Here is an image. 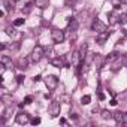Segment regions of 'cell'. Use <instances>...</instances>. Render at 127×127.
Returning <instances> with one entry per match:
<instances>
[{"mask_svg":"<svg viewBox=\"0 0 127 127\" xmlns=\"http://www.w3.org/2000/svg\"><path fill=\"white\" fill-rule=\"evenodd\" d=\"M34 5L37 8H40V9H45L49 5V0H34Z\"/></svg>","mask_w":127,"mask_h":127,"instance_id":"cell-11","label":"cell"},{"mask_svg":"<svg viewBox=\"0 0 127 127\" xmlns=\"http://www.w3.org/2000/svg\"><path fill=\"white\" fill-rule=\"evenodd\" d=\"M17 123L18 124H27V123H30L32 120H30V117H29V114H26V112H20L18 115H17Z\"/></svg>","mask_w":127,"mask_h":127,"instance_id":"cell-5","label":"cell"},{"mask_svg":"<svg viewBox=\"0 0 127 127\" xmlns=\"http://www.w3.org/2000/svg\"><path fill=\"white\" fill-rule=\"evenodd\" d=\"M102 118H103V120H111V118H114V115H112L109 111L103 109V111H102Z\"/></svg>","mask_w":127,"mask_h":127,"instance_id":"cell-16","label":"cell"},{"mask_svg":"<svg viewBox=\"0 0 127 127\" xmlns=\"http://www.w3.org/2000/svg\"><path fill=\"white\" fill-rule=\"evenodd\" d=\"M91 102V97L90 96H82V99H81V103L82 105H88Z\"/></svg>","mask_w":127,"mask_h":127,"instance_id":"cell-18","label":"cell"},{"mask_svg":"<svg viewBox=\"0 0 127 127\" xmlns=\"http://www.w3.org/2000/svg\"><path fill=\"white\" fill-rule=\"evenodd\" d=\"M99 99H100V100H105V94H103V93H102V91H100V93H99Z\"/></svg>","mask_w":127,"mask_h":127,"instance_id":"cell-23","label":"cell"},{"mask_svg":"<svg viewBox=\"0 0 127 127\" xmlns=\"http://www.w3.org/2000/svg\"><path fill=\"white\" fill-rule=\"evenodd\" d=\"M24 24V18H17L15 21H14V26L15 27H20V26H23Z\"/></svg>","mask_w":127,"mask_h":127,"instance_id":"cell-19","label":"cell"},{"mask_svg":"<svg viewBox=\"0 0 127 127\" xmlns=\"http://www.w3.org/2000/svg\"><path fill=\"white\" fill-rule=\"evenodd\" d=\"M91 29H93L94 32H97V33H103V32H106V24L96 18V20L93 21V24H91Z\"/></svg>","mask_w":127,"mask_h":127,"instance_id":"cell-4","label":"cell"},{"mask_svg":"<svg viewBox=\"0 0 127 127\" xmlns=\"http://www.w3.org/2000/svg\"><path fill=\"white\" fill-rule=\"evenodd\" d=\"M43 54H45V49H43V46H40V45H36V46L33 48V51H32V57H30V60H32L33 63H37V61H40V60H42Z\"/></svg>","mask_w":127,"mask_h":127,"instance_id":"cell-1","label":"cell"},{"mask_svg":"<svg viewBox=\"0 0 127 127\" xmlns=\"http://www.w3.org/2000/svg\"><path fill=\"white\" fill-rule=\"evenodd\" d=\"M33 126H36V124H40V118L39 117H34V118H32V121H30Z\"/></svg>","mask_w":127,"mask_h":127,"instance_id":"cell-20","label":"cell"},{"mask_svg":"<svg viewBox=\"0 0 127 127\" xmlns=\"http://www.w3.org/2000/svg\"><path fill=\"white\" fill-rule=\"evenodd\" d=\"M109 103H111V105H112V106H115V105H117V100H115V99H112V100H111V102H109Z\"/></svg>","mask_w":127,"mask_h":127,"instance_id":"cell-25","label":"cell"},{"mask_svg":"<svg viewBox=\"0 0 127 127\" xmlns=\"http://www.w3.org/2000/svg\"><path fill=\"white\" fill-rule=\"evenodd\" d=\"M2 63L6 66V67H9V69H12V60L8 57V55H2Z\"/></svg>","mask_w":127,"mask_h":127,"instance_id":"cell-14","label":"cell"},{"mask_svg":"<svg viewBox=\"0 0 127 127\" xmlns=\"http://www.w3.org/2000/svg\"><path fill=\"white\" fill-rule=\"evenodd\" d=\"M118 23H120V24H127V14H121Z\"/></svg>","mask_w":127,"mask_h":127,"instance_id":"cell-17","label":"cell"},{"mask_svg":"<svg viewBox=\"0 0 127 127\" xmlns=\"http://www.w3.org/2000/svg\"><path fill=\"white\" fill-rule=\"evenodd\" d=\"M118 58V54L117 52H111V54H108V57L105 58V61L106 63H111V61H114V60H117Z\"/></svg>","mask_w":127,"mask_h":127,"instance_id":"cell-15","label":"cell"},{"mask_svg":"<svg viewBox=\"0 0 127 127\" xmlns=\"http://www.w3.org/2000/svg\"><path fill=\"white\" fill-rule=\"evenodd\" d=\"M109 34H111L109 32H103V33H97V36H96V40H97V42H99L100 45H103V43H105V40H106V39L109 37Z\"/></svg>","mask_w":127,"mask_h":127,"instance_id":"cell-8","label":"cell"},{"mask_svg":"<svg viewBox=\"0 0 127 127\" xmlns=\"http://www.w3.org/2000/svg\"><path fill=\"white\" fill-rule=\"evenodd\" d=\"M45 84H46V87H48V90H55L57 88V85H58V78L57 76H54V75H48L46 78H45Z\"/></svg>","mask_w":127,"mask_h":127,"instance_id":"cell-3","label":"cell"},{"mask_svg":"<svg viewBox=\"0 0 127 127\" xmlns=\"http://www.w3.org/2000/svg\"><path fill=\"white\" fill-rule=\"evenodd\" d=\"M87 49H88V45H87V43H84V45L79 48V55H81L82 63H84V60H85V57H87Z\"/></svg>","mask_w":127,"mask_h":127,"instance_id":"cell-12","label":"cell"},{"mask_svg":"<svg viewBox=\"0 0 127 127\" xmlns=\"http://www.w3.org/2000/svg\"><path fill=\"white\" fill-rule=\"evenodd\" d=\"M49 112H51V117L55 118L60 114V103L58 102H52L51 103V108H49Z\"/></svg>","mask_w":127,"mask_h":127,"instance_id":"cell-7","label":"cell"},{"mask_svg":"<svg viewBox=\"0 0 127 127\" xmlns=\"http://www.w3.org/2000/svg\"><path fill=\"white\" fill-rule=\"evenodd\" d=\"M114 120H115L118 124H123V123H124V112H121V111L115 112V114H114Z\"/></svg>","mask_w":127,"mask_h":127,"instance_id":"cell-10","label":"cell"},{"mask_svg":"<svg viewBox=\"0 0 127 127\" xmlns=\"http://www.w3.org/2000/svg\"><path fill=\"white\" fill-rule=\"evenodd\" d=\"M51 37L55 43H63L64 42V32L60 30V29H54L51 32Z\"/></svg>","mask_w":127,"mask_h":127,"instance_id":"cell-2","label":"cell"},{"mask_svg":"<svg viewBox=\"0 0 127 127\" xmlns=\"http://www.w3.org/2000/svg\"><path fill=\"white\" fill-rule=\"evenodd\" d=\"M6 32H8L9 34H12V33H14V29H11V27H8V30H6Z\"/></svg>","mask_w":127,"mask_h":127,"instance_id":"cell-24","label":"cell"},{"mask_svg":"<svg viewBox=\"0 0 127 127\" xmlns=\"http://www.w3.org/2000/svg\"><path fill=\"white\" fill-rule=\"evenodd\" d=\"M108 20H109V24H117L118 20H120V15L117 14V9L108 12Z\"/></svg>","mask_w":127,"mask_h":127,"instance_id":"cell-6","label":"cell"},{"mask_svg":"<svg viewBox=\"0 0 127 127\" xmlns=\"http://www.w3.org/2000/svg\"><path fill=\"white\" fill-rule=\"evenodd\" d=\"M121 2H123V3H126V5H127V0H121Z\"/></svg>","mask_w":127,"mask_h":127,"instance_id":"cell-26","label":"cell"},{"mask_svg":"<svg viewBox=\"0 0 127 127\" xmlns=\"http://www.w3.org/2000/svg\"><path fill=\"white\" fill-rule=\"evenodd\" d=\"M72 60H73V66H75V67H79V66H81L82 60H81L79 51H78V52H73V54H72Z\"/></svg>","mask_w":127,"mask_h":127,"instance_id":"cell-9","label":"cell"},{"mask_svg":"<svg viewBox=\"0 0 127 127\" xmlns=\"http://www.w3.org/2000/svg\"><path fill=\"white\" fill-rule=\"evenodd\" d=\"M17 81H18V84H21V82L24 81V76H23V75H18V76H17Z\"/></svg>","mask_w":127,"mask_h":127,"instance_id":"cell-22","label":"cell"},{"mask_svg":"<svg viewBox=\"0 0 127 127\" xmlns=\"http://www.w3.org/2000/svg\"><path fill=\"white\" fill-rule=\"evenodd\" d=\"M51 64L60 69V67H63V64H64V61H63V58H52V60H51Z\"/></svg>","mask_w":127,"mask_h":127,"instance_id":"cell-13","label":"cell"},{"mask_svg":"<svg viewBox=\"0 0 127 127\" xmlns=\"http://www.w3.org/2000/svg\"><path fill=\"white\" fill-rule=\"evenodd\" d=\"M32 100H33V97H32V96H27V97L24 99V103L29 105V103H32Z\"/></svg>","mask_w":127,"mask_h":127,"instance_id":"cell-21","label":"cell"}]
</instances>
